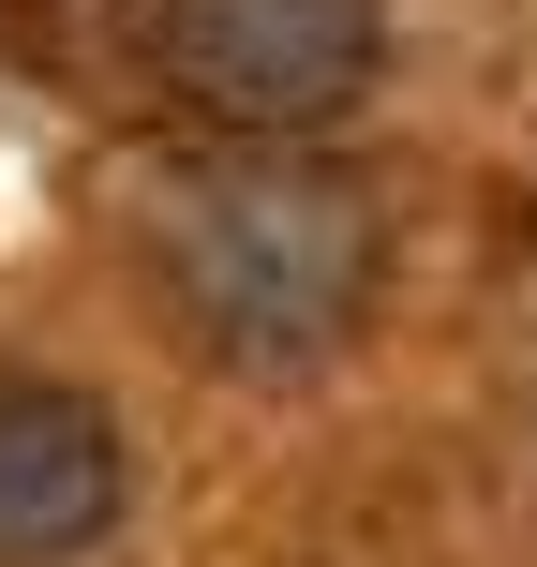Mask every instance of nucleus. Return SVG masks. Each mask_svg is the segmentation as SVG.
I'll return each instance as SVG.
<instances>
[{"label": "nucleus", "instance_id": "f257e3e1", "mask_svg": "<svg viewBox=\"0 0 537 567\" xmlns=\"http://www.w3.org/2000/svg\"><path fill=\"white\" fill-rule=\"evenodd\" d=\"M149 269H165L195 359L225 373H313L343 329L373 313V269H389V225L343 165H299V150H209L149 195Z\"/></svg>", "mask_w": 537, "mask_h": 567}, {"label": "nucleus", "instance_id": "f03ea898", "mask_svg": "<svg viewBox=\"0 0 537 567\" xmlns=\"http://www.w3.org/2000/svg\"><path fill=\"white\" fill-rule=\"evenodd\" d=\"M389 60V0H165L149 16V75L239 150L329 135Z\"/></svg>", "mask_w": 537, "mask_h": 567}, {"label": "nucleus", "instance_id": "7ed1b4c3", "mask_svg": "<svg viewBox=\"0 0 537 567\" xmlns=\"http://www.w3.org/2000/svg\"><path fill=\"white\" fill-rule=\"evenodd\" d=\"M135 493V449L120 419L75 389V373H0V567H60L90 553Z\"/></svg>", "mask_w": 537, "mask_h": 567}]
</instances>
